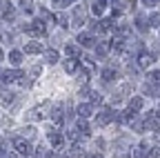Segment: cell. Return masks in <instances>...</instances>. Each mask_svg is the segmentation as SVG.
Masks as SVG:
<instances>
[{"label": "cell", "instance_id": "7c38bea8", "mask_svg": "<svg viewBox=\"0 0 160 158\" xmlns=\"http://www.w3.org/2000/svg\"><path fill=\"white\" fill-rule=\"evenodd\" d=\"M78 118H85V120H87V118L93 114V105H89V103H82V105H78Z\"/></svg>", "mask_w": 160, "mask_h": 158}, {"label": "cell", "instance_id": "5b68a950", "mask_svg": "<svg viewBox=\"0 0 160 158\" xmlns=\"http://www.w3.org/2000/svg\"><path fill=\"white\" fill-rule=\"evenodd\" d=\"M153 60H156L153 54H149V51H140V54H138L136 65H138L140 69H147V67H151V63H153Z\"/></svg>", "mask_w": 160, "mask_h": 158}, {"label": "cell", "instance_id": "2e32d148", "mask_svg": "<svg viewBox=\"0 0 160 158\" xmlns=\"http://www.w3.org/2000/svg\"><path fill=\"white\" fill-rule=\"evenodd\" d=\"M45 118V114H42V107H36V109H29L27 111V120H33V123H38V120H42Z\"/></svg>", "mask_w": 160, "mask_h": 158}, {"label": "cell", "instance_id": "52a82bcc", "mask_svg": "<svg viewBox=\"0 0 160 158\" xmlns=\"http://www.w3.org/2000/svg\"><path fill=\"white\" fill-rule=\"evenodd\" d=\"M85 23H87V9L78 5V7L73 9V25L80 27V25H85Z\"/></svg>", "mask_w": 160, "mask_h": 158}, {"label": "cell", "instance_id": "5bb4252c", "mask_svg": "<svg viewBox=\"0 0 160 158\" xmlns=\"http://www.w3.org/2000/svg\"><path fill=\"white\" fill-rule=\"evenodd\" d=\"M49 143H51L53 147H62V143H65V138H62V134H60V131L51 129V131H49Z\"/></svg>", "mask_w": 160, "mask_h": 158}, {"label": "cell", "instance_id": "836d02e7", "mask_svg": "<svg viewBox=\"0 0 160 158\" xmlns=\"http://www.w3.org/2000/svg\"><path fill=\"white\" fill-rule=\"evenodd\" d=\"M147 20H149V25H151V27H160V13H151Z\"/></svg>", "mask_w": 160, "mask_h": 158}, {"label": "cell", "instance_id": "8992f818", "mask_svg": "<svg viewBox=\"0 0 160 158\" xmlns=\"http://www.w3.org/2000/svg\"><path fill=\"white\" fill-rule=\"evenodd\" d=\"M76 43H78V47H87V49H91V47H96V38H93L91 33H78Z\"/></svg>", "mask_w": 160, "mask_h": 158}, {"label": "cell", "instance_id": "1f68e13d", "mask_svg": "<svg viewBox=\"0 0 160 158\" xmlns=\"http://www.w3.org/2000/svg\"><path fill=\"white\" fill-rule=\"evenodd\" d=\"M0 38H2L5 43H11V40H13V33H11L9 29H5V27H0Z\"/></svg>", "mask_w": 160, "mask_h": 158}, {"label": "cell", "instance_id": "3957f363", "mask_svg": "<svg viewBox=\"0 0 160 158\" xmlns=\"http://www.w3.org/2000/svg\"><path fill=\"white\" fill-rule=\"evenodd\" d=\"M22 29H25L27 33H31V36H42L45 29H47V25H45V20H31V23L25 25Z\"/></svg>", "mask_w": 160, "mask_h": 158}, {"label": "cell", "instance_id": "d6986e66", "mask_svg": "<svg viewBox=\"0 0 160 158\" xmlns=\"http://www.w3.org/2000/svg\"><path fill=\"white\" fill-rule=\"evenodd\" d=\"M129 125H131V129H133L136 134H142V131H147V127H145V120H142V118H138V116L133 118V120H131Z\"/></svg>", "mask_w": 160, "mask_h": 158}, {"label": "cell", "instance_id": "7a4b0ae2", "mask_svg": "<svg viewBox=\"0 0 160 158\" xmlns=\"http://www.w3.org/2000/svg\"><path fill=\"white\" fill-rule=\"evenodd\" d=\"M116 116H118V114H116L111 107H105L102 111H100V114L96 116V123H98L100 127H105V125H109L111 120H116Z\"/></svg>", "mask_w": 160, "mask_h": 158}, {"label": "cell", "instance_id": "f6af8a7d", "mask_svg": "<svg viewBox=\"0 0 160 158\" xmlns=\"http://www.w3.org/2000/svg\"><path fill=\"white\" fill-rule=\"evenodd\" d=\"M93 158H102V156H93Z\"/></svg>", "mask_w": 160, "mask_h": 158}, {"label": "cell", "instance_id": "6da1fadb", "mask_svg": "<svg viewBox=\"0 0 160 158\" xmlns=\"http://www.w3.org/2000/svg\"><path fill=\"white\" fill-rule=\"evenodd\" d=\"M13 149L20 156H31L33 154V147H31V143L27 140V138H16V140H13Z\"/></svg>", "mask_w": 160, "mask_h": 158}, {"label": "cell", "instance_id": "60d3db41", "mask_svg": "<svg viewBox=\"0 0 160 158\" xmlns=\"http://www.w3.org/2000/svg\"><path fill=\"white\" fill-rule=\"evenodd\" d=\"M153 158H160V145H158V147H153Z\"/></svg>", "mask_w": 160, "mask_h": 158}, {"label": "cell", "instance_id": "4dcf8cb0", "mask_svg": "<svg viewBox=\"0 0 160 158\" xmlns=\"http://www.w3.org/2000/svg\"><path fill=\"white\" fill-rule=\"evenodd\" d=\"M20 9L27 11V13H31L33 11V0H20Z\"/></svg>", "mask_w": 160, "mask_h": 158}, {"label": "cell", "instance_id": "83f0119b", "mask_svg": "<svg viewBox=\"0 0 160 158\" xmlns=\"http://www.w3.org/2000/svg\"><path fill=\"white\" fill-rule=\"evenodd\" d=\"M80 67H82L85 71H96V65H93V60H91V58H80Z\"/></svg>", "mask_w": 160, "mask_h": 158}, {"label": "cell", "instance_id": "30bf717a", "mask_svg": "<svg viewBox=\"0 0 160 158\" xmlns=\"http://www.w3.org/2000/svg\"><path fill=\"white\" fill-rule=\"evenodd\" d=\"M62 67L67 74H76L80 69V60H76V58H67V60H62Z\"/></svg>", "mask_w": 160, "mask_h": 158}, {"label": "cell", "instance_id": "7402d4cb", "mask_svg": "<svg viewBox=\"0 0 160 158\" xmlns=\"http://www.w3.org/2000/svg\"><path fill=\"white\" fill-rule=\"evenodd\" d=\"M65 51H67V56H69V58H76V60H78V56H80V47H78V45L67 43V45H65Z\"/></svg>", "mask_w": 160, "mask_h": 158}, {"label": "cell", "instance_id": "e0dca14e", "mask_svg": "<svg viewBox=\"0 0 160 158\" xmlns=\"http://www.w3.org/2000/svg\"><path fill=\"white\" fill-rule=\"evenodd\" d=\"M76 131H78L80 136H89V134H91V129H89V125H87L85 118H78V123H76Z\"/></svg>", "mask_w": 160, "mask_h": 158}, {"label": "cell", "instance_id": "603a6c76", "mask_svg": "<svg viewBox=\"0 0 160 158\" xmlns=\"http://www.w3.org/2000/svg\"><path fill=\"white\" fill-rule=\"evenodd\" d=\"M109 49H111L109 43H98V45H96V54H98V58H105V56L109 54Z\"/></svg>", "mask_w": 160, "mask_h": 158}, {"label": "cell", "instance_id": "ab89813d", "mask_svg": "<svg viewBox=\"0 0 160 158\" xmlns=\"http://www.w3.org/2000/svg\"><path fill=\"white\" fill-rule=\"evenodd\" d=\"M40 69H42V65H36V67L31 69V74H33V76H38V74H40Z\"/></svg>", "mask_w": 160, "mask_h": 158}, {"label": "cell", "instance_id": "f35d334b", "mask_svg": "<svg viewBox=\"0 0 160 158\" xmlns=\"http://www.w3.org/2000/svg\"><path fill=\"white\" fill-rule=\"evenodd\" d=\"M56 20L60 23V27H69V25H67V16H62V13H60V16H56Z\"/></svg>", "mask_w": 160, "mask_h": 158}, {"label": "cell", "instance_id": "44dd1931", "mask_svg": "<svg viewBox=\"0 0 160 158\" xmlns=\"http://www.w3.org/2000/svg\"><path fill=\"white\" fill-rule=\"evenodd\" d=\"M136 29H138L140 33H147V31H149V20H147V18H142V16H138V18H136Z\"/></svg>", "mask_w": 160, "mask_h": 158}, {"label": "cell", "instance_id": "b9f144b4", "mask_svg": "<svg viewBox=\"0 0 160 158\" xmlns=\"http://www.w3.org/2000/svg\"><path fill=\"white\" fill-rule=\"evenodd\" d=\"M142 3H145V5L149 7V5H153V3H156V0H142Z\"/></svg>", "mask_w": 160, "mask_h": 158}, {"label": "cell", "instance_id": "d590c367", "mask_svg": "<svg viewBox=\"0 0 160 158\" xmlns=\"http://www.w3.org/2000/svg\"><path fill=\"white\" fill-rule=\"evenodd\" d=\"M22 136L29 140V138H33V136H36V129H33V127H25V129H22Z\"/></svg>", "mask_w": 160, "mask_h": 158}, {"label": "cell", "instance_id": "484cf974", "mask_svg": "<svg viewBox=\"0 0 160 158\" xmlns=\"http://www.w3.org/2000/svg\"><path fill=\"white\" fill-rule=\"evenodd\" d=\"M129 109L138 114L140 109H142V98H140V96H133V98H131V100H129Z\"/></svg>", "mask_w": 160, "mask_h": 158}, {"label": "cell", "instance_id": "4fadbf2b", "mask_svg": "<svg viewBox=\"0 0 160 158\" xmlns=\"http://www.w3.org/2000/svg\"><path fill=\"white\" fill-rule=\"evenodd\" d=\"M149 143H140L136 149H133V158H149Z\"/></svg>", "mask_w": 160, "mask_h": 158}, {"label": "cell", "instance_id": "cb8c5ba5", "mask_svg": "<svg viewBox=\"0 0 160 158\" xmlns=\"http://www.w3.org/2000/svg\"><path fill=\"white\" fill-rule=\"evenodd\" d=\"M13 100H16V94H11V91H2V94H0V103H2L5 107H9Z\"/></svg>", "mask_w": 160, "mask_h": 158}, {"label": "cell", "instance_id": "8d00e7d4", "mask_svg": "<svg viewBox=\"0 0 160 158\" xmlns=\"http://www.w3.org/2000/svg\"><path fill=\"white\" fill-rule=\"evenodd\" d=\"M96 103H98V105L102 103V96H100L98 91H91V105H96Z\"/></svg>", "mask_w": 160, "mask_h": 158}, {"label": "cell", "instance_id": "e575fe53", "mask_svg": "<svg viewBox=\"0 0 160 158\" xmlns=\"http://www.w3.org/2000/svg\"><path fill=\"white\" fill-rule=\"evenodd\" d=\"M138 71H140V67H138L136 63H129V65H127V74H129V76H136Z\"/></svg>", "mask_w": 160, "mask_h": 158}, {"label": "cell", "instance_id": "9c48e42d", "mask_svg": "<svg viewBox=\"0 0 160 158\" xmlns=\"http://www.w3.org/2000/svg\"><path fill=\"white\" fill-rule=\"evenodd\" d=\"M116 78H118V67L109 65V67L102 69V83H113Z\"/></svg>", "mask_w": 160, "mask_h": 158}, {"label": "cell", "instance_id": "d6a6232c", "mask_svg": "<svg viewBox=\"0 0 160 158\" xmlns=\"http://www.w3.org/2000/svg\"><path fill=\"white\" fill-rule=\"evenodd\" d=\"M36 158H51V149L38 147V149H36Z\"/></svg>", "mask_w": 160, "mask_h": 158}, {"label": "cell", "instance_id": "ba28073f", "mask_svg": "<svg viewBox=\"0 0 160 158\" xmlns=\"http://www.w3.org/2000/svg\"><path fill=\"white\" fill-rule=\"evenodd\" d=\"M113 154H116L118 158H131L129 147H127V143H125V140H118V143L113 145Z\"/></svg>", "mask_w": 160, "mask_h": 158}, {"label": "cell", "instance_id": "8fae6325", "mask_svg": "<svg viewBox=\"0 0 160 158\" xmlns=\"http://www.w3.org/2000/svg\"><path fill=\"white\" fill-rule=\"evenodd\" d=\"M0 16L2 18H13V5L9 3V0H2V3H0Z\"/></svg>", "mask_w": 160, "mask_h": 158}, {"label": "cell", "instance_id": "74e56055", "mask_svg": "<svg viewBox=\"0 0 160 158\" xmlns=\"http://www.w3.org/2000/svg\"><path fill=\"white\" fill-rule=\"evenodd\" d=\"M67 138H69V140H73V143H78V131H76V129H69V131H67Z\"/></svg>", "mask_w": 160, "mask_h": 158}, {"label": "cell", "instance_id": "d4e9b609", "mask_svg": "<svg viewBox=\"0 0 160 158\" xmlns=\"http://www.w3.org/2000/svg\"><path fill=\"white\" fill-rule=\"evenodd\" d=\"M25 51H27V54H42L45 49H42V45H40V43H27V45H25Z\"/></svg>", "mask_w": 160, "mask_h": 158}, {"label": "cell", "instance_id": "ee69618b", "mask_svg": "<svg viewBox=\"0 0 160 158\" xmlns=\"http://www.w3.org/2000/svg\"><path fill=\"white\" fill-rule=\"evenodd\" d=\"M2 58H5V56H2V49H0V60H2Z\"/></svg>", "mask_w": 160, "mask_h": 158}, {"label": "cell", "instance_id": "277c9868", "mask_svg": "<svg viewBox=\"0 0 160 158\" xmlns=\"http://www.w3.org/2000/svg\"><path fill=\"white\" fill-rule=\"evenodd\" d=\"M145 127H147V131H149V129H151V131H158V129H160V111H151V114L147 116Z\"/></svg>", "mask_w": 160, "mask_h": 158}, {"label": "cell", "instance_id": "ffe728a7", "mask_svg": "<svg viewBox=\"0 0 160 158\" xmlns=\"http://www.w3.org/2000/svg\"><path fill=\"white\" fill-rule=\"evenodd\" d=\"M91 3V11L96 13V16H100L105 11V5H107V0H89Z\"/></svg>", "mask_w": 160, "mask_h": 158}, {"label": "cell", "instance_id": "4316f807", "mask_svg": "<svg viewBox=\"0 0 160 158\" xmlns=\"http://www.w3.org/2000/svg\"><path fill=\"white\" fill-rule=\"evenodd\" d=\"M149 85H153V87H158L160 89V69H156V71H149Z\"/></svg>", "mask_w": 160, "mask_h": 158}, {"label": "cell", "instance_id": "9a60e30c", "mask_svg": "<svg viewBox=\"0 0 160 158\" xmlns=\"http://www.w3.org/2000/svg\"><path fill=\"white\" fill-rule=\"evenodd\" d=\"M42 54H45V63H47V65H56V63L60 60V56H58L56 49H45Z\"/></svg>", "mask_w": 160, "mask_h": 158}, {"label": "cell", "instance_id": "7bdbcfd3", "mask_svg": "<svg viewBox=\"0 0 160 158\" xmlns=\"http://www.w3.org/2000/svg\"><path fill=\"white\" fill-rule=\"evenodd\" d=\"M156 140H158V143H160V129H158V131H156Z\"/></svg>", "mask_w": 160, "mask_h": 158}, {"label": "cell", "instance_id": "f1b7e54d", "mask_svg": "<svg viewBox=\"0 0 160 158\" xmlns=\"http://www.w3.org/2000/svg\"><path fill=\"white\" fill-rule=\"evenodd\" d=\"M142 94H145V96H151V98H158V94H160V89H158V87H153V85H149V83H147V85H145V87H142Z\"/></svg>", "mask_w": 160, "mask_h": 158}, {"label": "cell", "instance_id": "bcb514c9", "mask_svg": "<svg viewBox=\"0 0 160 158\" xmlns=\"http://www.w3.org/2000/svg\"><path fill=\"white\" fill-rule=\"evenodd\" d=\"M113 3H118V0H113Z\"/></svg>", "mask_w": 160, "mask_h": 158}, {"label": "cell", "instance_id": "f546056e", "mask_svg": "<svg viewBox=\"0 0 160 158\" xmlns=\"http://www.w3.org/2000/svg\"><path fill=\"white\" fill-rule=\"evenodd\" d=\"M9 63L11 65H20L22 63V51H11L9 54Z\"/></svg>", "mask_w": 160, "mask_h": 158}, {"label": "cell", "instance_id": "ac0fdd59", "mask_svg": "<svg viewBox=\"0 0 160 158\" xmlns=\"http://www.w3.org/2000/svg\"><path fill=\"white\" fill-rule=\"evenodd\" d=\"M51 120H53V123H62V120H65V109L60 107V105H56V107L51 109Z\"/></svg>", "mask_w": 160, "mask_h": 158}]
</instances>
